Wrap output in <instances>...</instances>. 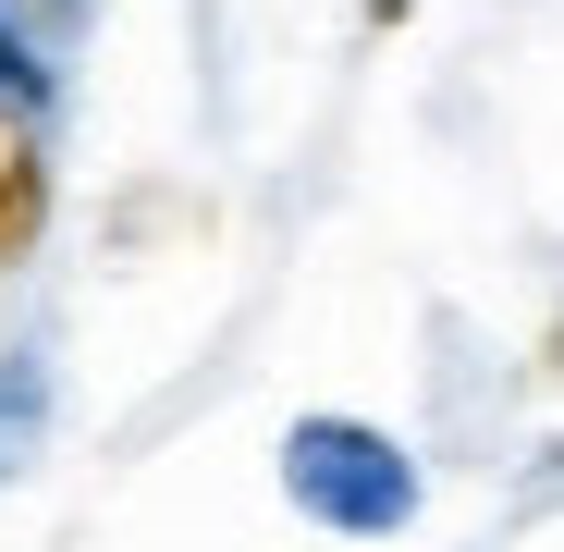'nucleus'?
I'll return each instance as SVG.
<instances>
[{"mask_svg":"<svg viewBox=\"0 0 564 552\" xmlns=\"http://www.w3.org/2000/svg\"><path fill=\"white\" fill-rule=\"evenodd\" d=\"M282 479H295V504H307L319 528H393V516L417 504L405 454H393L381 430H356V418H307L295 454H282Z\"/></svg>","mask_w":564,"mask_h":552,"instance_id":"1","label":"nucleus"},{"mask_svg":"<svg viewBox=\"0 0 564 552\" xmlns=\"http://www.w3.org/2000/svg\"><path fill=\"white\" fill-rule=\"evenodd\" d=\"M50 234V123L37 99H0V270H25Z\"/></svg>","mask_w":564,"mask_h":552,"instance_id":"2","label":"nucleus"},{"mask_svg":"<svg viewBox=\"0 0 564 552\" xmlns=\"http://www.w3.org/2000/svg\"><path fill=\"white\" fill-rule=\"evenodd\" d=\"M0 99H37V111H50V62H37V37H25L13 13H0Z\"/></svg>","mask_w":564,"mask_h":552,"instance_id":"3","label":"nucleus"},{"mask_svg":"<svg viewBox=\"0 0 564 552\" xmlns=\"http://www.w3.org/2000/svg\"><path fill=\"white\" fill-rule=\"evenodd\" d=\"M356 13H368V25H405V13H417V0H356Z\"/></svg>","mask_w":564,"mask_h":552,"instance_id":"4","label":"nucleus"}]
</instances>
